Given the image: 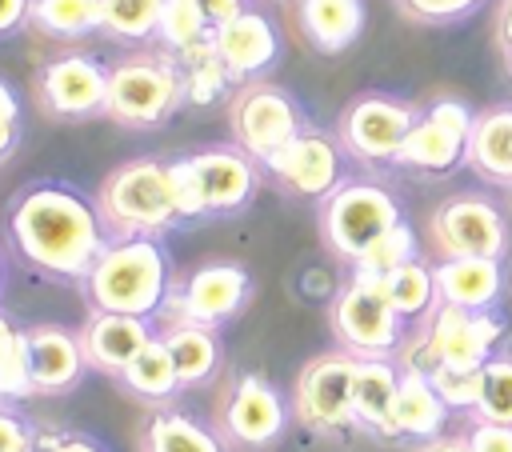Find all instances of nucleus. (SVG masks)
Here are the masks:
<instances>
[{"mask_svg":"<svg viewBox=\"0 0 512 452\" xmlns=\"http://www.w3.org/2000/svg\"><path fill=\"white\" fill-rule=\"evenodd\" d=\"M4 224L12 256L56 284H80L112 240L96 196L68 180H36L20 188Z\"/></svg>","mask_w":512,"mask_h":452,"instance_id":"f257e3e1","label":"nucleus"},{"mask_svg":"<svg viewBox=\"0 0 512 452\" xmlns=\"http://www.w3.org/2000/svg\"><path fill=\"white\" fill-rule=\"evenodd\" d=\"M172 260L160 236H116L96 256L92 272L80 280L84 300L92 312H120V316H160L172 296Z\"/></svg>","mask_w":512,"mask_h":452,"instance_id":"f03ea898","label":"nucleus"},{"mask_svg":"<svg viewBox=\"0 0 512 452\" xmlns=\"http://www.w3.org/2000/svg\"><path fill=\"white\" fill-rule=\"evenodd\" d=\"M184 108V68L168 48H136L108 64L104 116L120 128L152 132Z\"/></svg>","mask_w":512,"mask_h":452,"instance_id":"7ed1b4c3","label":"nucleus"},{"mask_svg":"<svg viewBox=\"0 0 512 452\" xmlns=\"http://www.w3.org/2000/svg\"><path fill=\"white\" fill-rule=\"evenodd\" d=\"M100 216L108 236H164L168 228L184 224L176 208V188H172V168L168 160L156 156H136L116 164L100 192H96Z\"/></svg>","mask_w":512,"mask_h":452,"instance_id":"20e7f679","label":"nucleus"},{"mask_svg":"<svg viewBox=\"0 0 512 452\" xmlns=\"http://www.w3.org/2000/svg\"><path fill=\"white\" fill-rule=\"evenodd\" d=\"M180 220L228 216L248 208L260 188V164L236 144H212L168 160Z\"/></svg>","mask_w":512,"mask_h":452,"instance_id":"39448f33","label":"nucleus"},{"mask_svg":"<svg viewBox=\"0 0 512 452\" xmlns=\"http://www.w3.org/2000/svg\"><path fill=\"white\" fill-rule=\"evenodd\" d=\"M404 220L400 196L380 180H340L320 200V236L328 252L344 264H360L368 248Z\"/></svg>","mask_w":512,"mask_h":452,"instance_id":"423d86ee","label":"nucleus"},{"mask_svg":"<svg viewBox=\"0 0 512 452\" xmlns=\"http://www.w3.org/2000/svg\"><path fill=\"white\" fill-rule=\"evenodd\" d=\"M228 128H232V144L244 148L264 168L284 144H292L308 128V116L288 88L272 80H244L228 96Z\"/></svg>","mask_w":512,"mask_h":452,"instance_id":"0eeeda50","label":"nucleus"},{"mask_svg":"<svg viewBox=\"0 0 512 452\" xmlns=\"http://www.w3.org/2000/svg\"><path fill=\"white\" fill-rule=\"evenodd\" d=\"M416 120H420L416 104L388 96V92H360L344 104V112L336 120V140L356 164L392 168L400 156V144Z\"/></svg>","mask_w":512,"mask_h":452,"instance_id":"6e6552de","label":"nucleus"},{"mask_svg":"<svg viewBox=\"0 0 512 452\" xmlns=\"http://www.w3.org/2000/svg\"><path fill=\"white\" fill-rule=\"evenodd\" d=\"M332 336H336V348H344L352 356H388L392 360V352H400V344L408 336V320L384 300L376 280L352 272V280L332 300Z\"/></svg>","mask_w":512,"mask_h":452,"instance_id":"1a4fd4ad","label":"nucleus"},{"mask_svg":"<svg viewBox=\"0 0 512 452\" xmlns=\"http://www.w3.org/2000/svg\"><path fill=\"white\" fill-rule=\"evenodd\" d=\"M428 232L440 260H452V256L504 260L512 248L508 220L496 208V200H488L484 192H452L448 200H440L428 216Z\"/></svg>","mask_w":512,"mask_h":452,"instance_id":"9d476101","label":"nucleus"},{"mask_svg":"<svg viewBox=\"0 0 512 452\" xmlns=\"http://www.w3.org/2000/svg\"><path fill=\"white\" fill-rule=\"evenodd\" d=\"M476 112L472 104L456 100V96H440L432 100L420 120L412 124V132L400 144V156L392 168H412V172H428V176H448L464 164L468 152V136H472Z\"/></svg>","mask_w":512,"mask_h":452,"instance_id":"9b49d317","label":"nucleus"},{"mask_svg":"<svg viewBox=\"0 0 512 452\" xmlns=\"http://www.w3.org/2000/svg\"><path fill=\"white\" fill-rule=\"evenodd\" d=\"M352 372L356 356L344 348L316 352L300 372L292 388V412L312 432H344L352 428Z\"/></svg>","mask_w":512,"mask_h":452,"instance_id":"f8f14e48","label":"nucleus"},{"mask_svg":"<svg viewBox=\"0 0 512 452\" xmlns=\"http://www.w3.org/2000/svg\"><path fill=\"white\" fill-rule=\"evenodd\" d=\"M252 300V272L236 260H212L192 268L168 296L164 312L172 308V320H196V324H228L236 320Z\"/></svg>","mask_w":512,"mask_h":452,"instance_id":"ddd939ff","label":"nucleus"},{"mask_svg":"<svg viewBox=\"0 0 512 452\" xmlns=\"http://www.w3.org/2000/svg\"><path fill=\"white\" fill-rule=\"evenodd\" d=\"M36 100L56 120H92L104 116L108 100V64L88 52H64L36 68Z\"/></svg>","mask_w":512,"mask_h":452,"instance_id":"4468645a","label":"nucleus"},{"mask_svg":"<svg viewBox=\"0 0 512 452\" xmlns=\"http://www.w3.org/2000/svg\"><path fill=\"white\" fill-rule=\"evenodd\" d=\"M288 416H292L288 412V400L260 372L236 376L232 388H228V396L220 400V432L236 448H252V452L272 448L284 436Z\"/></svg>","mask_w":512,"mask_h":452,"instance_id":"2eb2a0df","label":"nucleus"},{"mask_svg":"<svg viewBox=\"0 0 512 452\" xmlns=\"http://www.w3.org/2000/svg\"><path fill=\"white\" fill-rule=\"evenodd\" d=\"M264 172L296 200H324L340 180H344V148L332 132H320V128H304L292 144H284L268 164Z\"/></svg>","mask_w":512,"mask_h":452,"instance_id":"dca6fc26","label":"nucleus"},{"mask_svg":"<svg viewBox=\"0 0 512 452\" xmlns=\"http://www.w3.org/2000/svg\"><path fill=\"white\" fill-rule=\"evenodd\" d=\"M504 324L492 312H468L452 304H436L424 316V336L432 344L436 368H484L496 352Z\"/></svg>","mask_w":512,"mask_h":452,"instance_id":"f3484780","label":"nucleus"},{"mask_svg":"<svg viewBox=\"0 0 512 452\" xmlns=\"http://www.w3.org/2000/svg\"><path fill=\"white\" fill-rule=\"evenodd\" d=\"M212 52L232 72L236 84L264 80V72H272L280 64L284 36H280V28H276V20L268 12L244 8L232 20H224L220 28H212Z\"/></svg>","mask_w":512,"mask_h":452,"instance_id":"a211bd4d","label":"nucleus"},{"mask_svg":"<svg viewBox=\"0 0 512 452\" xmlns=\"http://www.w3.org/2000/svg\"><path fill=\"white\" fill-rule=\"evenodd\" d=\"M156 336L152 320L144 316H120V312H92L80 328V348L92 372L120 380V372L132 364V356Z\"/></svg>","mask_w":512,"mask_h":452,"instance_id":"6ab92c4d","label":"nucleus"},{"mask_svg":"<svg viewBox=\"0 0 512 452\" xmlns=\"http://www.w3.org/2000/svg\"><path fill=\"white\" fill-rule=\"evenodd\" d=\"M24 340H28V356H32L36 396H64L88 372L80 332H72L64 324H32V328H24Z\"/></svg>","mask_w":512,"mask_h":452,"instance_id":"aec40b11","label":"nucleus"},{"mask_svg":"<svg viewBox=\"0 0 512 452\" xmlns=\"http://www.w3.org/2000/svg\"><path fill=\"white\" fill-rule=\"evenodd\" d=\"M440 304L468 308V312H492L504 296V260L488 256H452L432 268Z\"/></svg>","mask_w":512,"mask_h":452,"instance_id":"412c9836","label":"nucleus"},{"mask_svg":"<svg viewBox=\"0 0 512 452\" xmlns=\"http://www.w3.org/2000/svg\"><path fill=\"white\" fill-rule=\"evenodd\" d=\"M400 388V364L388 356H356L352 372V420L372 436H392V404Z\"/></svg>","mask_w":512,"mask_h":452,"instance_id":"4be33fe9","label":"nucleus"},{"mask_svg":"<svg viewBox=\"0 0 512 452\" xmlns=\"http://www.w3.org/2000/svg\"><path fill=\"white\" fill-rule=\"evenodd\" d=\"M296 20L304 40L316 52L336 56L360 40L368 12H364V0H296Z\"/></svg>","mask_w":512,"mask_h":452,"instance_id":"5701e85b","label":"nucleus"},{"mask_svg":"<svg viewBox=\"0 0 512 452\" xmlns=\"http://www.w3.org/2000/svg\"><path fill=\"white\" fill-rule=\"evenodd\" d=\"M464 164L480 180L496 188H512V104H492L476 112Z\"/></svg>","mask_w":512,"mask_h":452,"instance_id":"b1692460","label":"nucleus"},{"mask_svg":"<svg viewBox=\"0 0 512 452\" xmlns=\"http://www.w3.org/2000/svg\"><path fill=\"white\" fill-rule=\"evenodd\" d=\"M448 404L440 400V392L432 388V380L424 372L400 368V388H396V404H392V436L388 440H432L444 432L448 420Z\"/></svg>","mask_w":512,"mask_h":452,"instance_id":"393cba45","label":"nucleus"},{"mask_svg":"<svg viewBox=\"0 0 512 452\" xmlns=\"http://www.w3.org/2000/svg\"><path fill=\"white\" fill-rule=\"evenodd\" d=\"M160 340L168 344V356H172V368L180 376V388H196V384L212 380L220 360H224V344H220V332L212 324L168 320Z\"/></svg>","mask_w":512,"mask_h":452,"instance_id":"a878e982","label":"nucleus"},{"mask_svg":"<svg viewBox=\"0 0 512 452\" xmlns=\"http://www.w3.org/2000/svg\"><path fill=\"white\" fill-rule=\"evenodd\" d=\"M356 276H360V272H356ZM368 280H376V288L384 292V300H388L404 320H424V316L440 304V296H436V276H432V268H428L420 256L404 260L400 268H392V272H384V276H368Z\"/></svg>","mask_w":512,"mask_h":452,"instance_id":"bb28decb","label":"nucleus"},{"mask_svg":"<svg viewBox=\"0 0 512 452\" xmlns=\"http://www.w3.org/2000/svg\"><path fill=\"white\" fill-rule=\"evenodd\" d=\"M120 384L136 400H148V404H164L180 392V376L172 368V356H168V344L160 340V332L132 356V364L120 372Z\"/></svg>","mask_w":512,"mask_h":452,"instance_id":"cd10ccee","label":"nucleus"},{"mask_svg":"<svg viewBox=\"0 0 512 452\" xmlns=\"http://www.w3.org/2000/svg\"><path fill=\"white\" fill-rule=\"evenodd\" d=\"M144 452H224V444L196 416L164 408L144 428Z\"/></svg>","mask_w":512,"mask_h":452,"instance_id":"c85d7f7f","label":"nucleus"},{"mask_svg":"<svg viewBox=\"0 0 512 452\" xmlns=\"http://www.w3.org/2000/svg\"><path fill=\"white\" fill-rule=\"evenodd\" d=\"M28 24L48 40H84L100 32V0H32Z\"/></svg>","mask_w":512,"mask_h":452,"instance_id":"c756f323","label":"nucleus"},{"mask_svg":"<svg viewBox=\"0 0 512 452\" xmlns=\"http://www.w3.org/2000/svg\"><path fill=\"white\" fill-rule=\"evenodd\" d=\"M164 0H100V32L116 44L156 40Z\"/></svg>","mask_w":512,"mask_h":452,"instance_id":"7c9ffc66","label":"nucleus"},{"mask_svg":"<svg viewBox=\"0 0 512 452\" xmlns=\"http://www.w3.org/2000/svg\"><path fill=\"white\" fill-rule=\"evenodd\" d=\"M176 60L184 68V104L204 108V104H216V100H224V96L236 92V80L220 64V56L212 52V40L204 48L188 52V56H176Z\"/></svg>","mask_w":512,"mask_h":452,"instance_id":"2f4dec72","label":"nucleus"},{"mask_svg":"<svg viewBox=\"0 0 512 452\" xmlns=\"http://www.w3.org/2000/svg\"><path fill=\"white\" fill-rule=\"evenodd\" d=\"M160 48H168L172 56H188L196 48H204L212 40V28L200 20V12L188 0H164L160 12V28H156Z\"/></svg>","mask_w":512,"mask_h":452,"instance_id":"473e14b6","label":"nucleus"},{"mask_svg":"<svg viewBox=\"0 0 512 452\" xmlns=\"http://www.w3.org/2000/svg\"><path fill=\"white\" fill-rule=\"evenodd\" d=\"M472 416L492 424H512V356H492L480 368V400Z\"/></svg>","mask_w":512,"mask_h":452,"instance_id":"72a5a7b5","label":"nucleus"},{"mask_svg":"<svg viewBox=\"0 0 512 452\" xmlns=\"http://www.w3.org/2000/svg\"><path fill=\"white\" fill-rule=\"evenodd\" d=\"M412 256H416V232H412L408 220H400L396 228H388V232L368 248V256H364L360 264H352V272H360V276H384V272L400 268V264L412 260Z\"/></svg>","mask_w":512,"mask_h":452,"instance_id":"f704fd0d","label":"nucleus"},{"mask_svg":"<svg viewBox=\"0 0 512 452\" xmlns=\"http://www.w3.org/2000/svg\"><path fill=\"white\" fill-rule=\"evenodd\" d=\"M36 396V380H32V356H28V340L24 332L12 336L4 360H0V404L12 400H28Z\"/></svg>","mask_w":512,"mask_h":452,"instance_id":"c9c22d12","label":"nucleus"},{"mask_svg":"<svg viewBox=\"0 0 512 452\" xmlns=\"http://www.w3.org/2000/svg\"><path fill=\"white\" fill-rule=\"evenodd\" d=\"M432 388L440 392V400L452 408V412H476V400H480V368H436L432 376Z\"/></svg>","mask_w":512,"mask_h":452,"instance_id":"e433bc0d","label":"nucleus"},{"mask_svg":"<svg viewBox=\"0 0 512 452\" xmlns=\"http://www.w3.org/2000/svg\"><path fill=\"white\" fill-rule=\"evenodd\" d=\"M484 0H396L400 16L412 24H456L468 20Z\"/></svg>","mask_w":512,"mask_h":452,"instance_id":"4c0bfd02","label":"nucleus"},{"mask_svg":"<svg viewBox=\"0 0 512 452\" xmlns=\"http://www.w3.org/2000/svg\"><path fill=\"white\" fill-rule=\"evenodd\" d=\"M36 428L28 416H20L16 408L0 404V452H32L36 448Z\"/></svg>","mask_w":512,"mask_h":452,"instance_id":"58836bf2","label":"nucleus"},{"mask_svg":"<svg viewBox=\"0 0 512 452\" xmlns=\"http://www.w3.org/2000/svg\"><path fill=\"white\" fill-rule=\"evenodd\" d=\"M464 436H468V444H472V452H512V424H492V420H472Z\"/></svg>","mask_w":512,"mask_h":452,"instance_id":"ea45409f","label":"nucleus"},{"mask_svg":"<svg viewBox=\"0 0 512 452\" xmlns=\"http://www.w3.org/2000/svg\"><path fill=\"white\" fill-rule=\"evenodd\" d=\"M32 452H108V448L88 432H56L48 440H36Z\"/></svg>","mask_w":512,"mask_h":452,"instance_id":"a19ab883","label":"nucleus"},{"mask_svg":"<svg viewBox=\"0 0 512 452\" xmlns=\"http://www.w3.org/2000/svg\"><path fill=\"white\" fill-rule=\"evenodd\" d=\"M196 12H200V20L208 24V28H220L224 20H232L236 12H244L248 4L244 0H188Z\"/></svg>","mask_w":512,"mask_h":452,"instance_id":"79ce46f5","label":"nucleus"},{"mask_svg":"<svg viewBox=\"0 0 512 452\" xmlns=\"http://www.w3.org/2000/svg\"><path fill=\"white\" fill-rule=\"evenodd\" d=\"M0 136H20V96L0 76Z\"/></svg>","mask_w":512,"mask_h":452,"instance_id":"37998d69","label":"nucleus"},{"mask_svg":"<svg viewBox=\"0 0 512 452\" xmlns=\"http://www.w3.org/2000/svg\"><path fill=\"white\" fill-rule=\"evenodd\" d=\"M28 8H32V0H0V36L24 28L28 24Z\"/></svg>","mask_w":512,"mask_h":452,"instance_id":"c03bdc74","label":"nucleus"},{"mask_svg":"<svg viewBox=\"0 0 512 452\" xmlns=\"http://www.w3.org/2000/svg\"><path fill=\"white\" fill-rule=\"evenodd\" d=\"M496 44H500V56L508 60L512 56V0H500L496 8Z\"/></svg>","mask_w":512,"mask_h":452,"instance_id":"a18cd8bd","label":"nucleus"},{"mask_svg":"<svg viewBox=\"0 0 512 452\" xmlns=\"http://www.w3.org/2000/svg\"><path fill=\"white\" fill-rule=\"evenodd\" d=\"M412 452H472V444H468V436H432V440H420Z\"/></svg>","mask_w":512,"mask_h":452,"instance_id":"49530a36","label":"nucleus"},{"mask_svg":"<svg viewBox=\"0 0 512 452\" xmlns=\"http://www.w3.org/2000/svg\"><path fill=\"white\" fill-rule=\"evenodd\" d=\"M12 336H16V328H12V320L0 312V360H4V352H8V344H12Z\"/></svg>","mask_w":512,"mask_h":452,"instance_id":"de8ad7c7","label":"nucleus"},{"mask_svg":"<svg viewBox=\"0 0 512 452\" xmlns=\"http://www.w3.org/2000/svg\"><path fill=\"white\" fill-rule=\"evenodd\" d=\"M16 144H20V136H0V164H4V160L16 152Z\"/></svg>","mask_w":512,"mask_h":452,"instance_id":"09e8293b","label":"nucleus"},{"mask_svg":"<svg viewBox=\"0 0 512 452\" xmlns=\"http://www.w3.org/2000/svg\"><path fill=\"white\" fill-rule=\"evenodd\" d=\"M0 284H4V260H0Z\"/></svg>","mask_w":512,"mask_h":452,"instance_id":"8fccbe9b","label":"nucleus"},{"mask_svg":"<svg viewBox=\"0 0 512 452\" xmlns=\"http://www.w3.org/2000/svg\"><path fill=\"white\" fill-rule=\"evenodd\" d=\"M504 64H508V72H512V56H508V60H504Z\"/></svg>","mask_w":512,"mask_h":452,"instance_id":"3c124183","label":"nucleus"}]
</instances>
